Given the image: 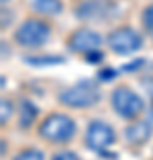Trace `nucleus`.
<instances>
[{"mask_svg":"<svg viewBox=\"0 0 153 160\" xmlns=\"http://www.w3.org/2000/svg\"><path fill=\"white\" fill-rule=\"evenodd\" d=\"M38 133L43 141L50 144H66L75 137L77 125L69 116L54 112V114L46 116L45 119L41 121Z\"/></svg>","mask_w":153,"mask_h":160,"instance_id":"nucleus-1","label":"nucleus"},{"mask_svg":"<svg viewBox=\"0 0 153 160\" xmlns=\"http://www.w3.org/2000/svg\"><path fill=\"white\" fill-rule=\"evenodd\" d=\"M36 118H38V109L30 102L23 100L20 103V121H18L20 128H30L34 125Z\"/></svg>","mask_w":153,"mask_h":160,"instance_id":"nucleus-10","label":"nucleus"},{"mask_svg":"<svg viewBox=\"0 0 153 160\" xmlns=\"http://www.w3.org/2000/svg\"><path fill=\"white\" fill-rule=\"evenodd\" d=\"M25 61L32 66H48V64H63L64 57H61V55H45V57H27Z\"/></svg>","mask_w":153,"mask_h":160,"instance_id":"nucleus-12","label":"nucleus"},{"mask_svg":"<svg viewBox=\"0 0 153 160\" xmlns=\"http://www.w3.org/2000/svg\"><path fill=\"white\" fill-rule=\"evenodd\" d=\"M100 78L102 80H110L112 78V75H114V71H110V69H103V71H100Z\"/></svg>","mask_w":153,"mask_h":160,"instance_id":"nucleus-17","label":"nucleus"},{"mask_svg":"<svg viewBox=\"0 0 153 160\" xmlns=\"http://www.w3.org/2000/svg\"><path fill=\"white\" fill-rule=\"evenodd\" d=\"M141 20H142L144 29L153 34V2L150 4V6L144 7V11H142V14H141Z\"/></svg>","mask_w":153,"mask_h":160,"instance_id":"nucleus-14","label":"nucleus"},{"mask_svg":"<svg viewBox=\"0 0 153 160\" xmlns=\"http://www.w3.org/2000/svg\"><path fill=\"white\" fill-rule=\"evenodd\" d=\"M107 45L116 55H130L142 46V38L132 27H119L109 34Z\"/></svg>","mask_w":153,"mask_h":160,"instance_id":"nucleus-5","label":"nucleus"},{"mask_svg":"<svg viewBox=\"0 0 153 160\" xmlns=\"http://www.w3.org/2000/svg\"><path fill=\"white\" fill-rule=\"evenodd\" d=\"M116 6L112 0H87L77 7L75 14L85 22H103L114 12Z\"/></svg>","mask_w":153,"mask_h":160,"instance_id":"nucleus-8","label":"nucleus"},{"mask_svg":"<svg viewBox=\"0 0 153 160\" xmlns=\"http://www.w3.org/2000/svg\"><path fill=\"white\" fill-rule=\"evenodd\" d=\"M153 126L150 121H134L130 126L125 128V139L132 146H141L151 139Z\"/></svg>","mask_w":153,"mask_h":160,"instance_id":"nucleus-9","label":"nucleus"},{"mask_svg":"<svg viewBox=\"0 0 153 160\" xmlns=\"http://www.w3.org/2000/svg\"><path fill=\"white\" fill-rule=\"evenodd\" d=\"M11 116H13V103L9 100H2V107H0V123H2V126L11 119Z\"/></svg>","mask_w":153,"mask_h":160,"instance_id":"nucleus-15","label":"nucleus"},{"mask_svg":"<svg viewBox=\"0 0 153 160\" xmlns=\"http://www.w3.org/2000/svg\"><path fill=\"white\" fill-rule=\"evenodd\" d=\"M50 34H52V29L46 22L28 18L16 29L14 41L20 46H25V48H36V46L45 45L46 41L50 39Z\"/></svg>","mask_w":153,"mask_h":160,"instance_id":"nucleus-3","label":"nucleus"},{"mask_svg":"<svg viewBox=\"0 0 153 160\" xmlns=\"http://www.w3.org/2000/svg\"><path fill=\"white\" fill-rule=\"evenodd\" d=\"M34 11L45 16H54L63 11V2L61 0H32Z\"/></svg>","mask_w":153,"mask_h":160,"instance_id":"nucleus-11","label":"nucleus"},{"mask_svg":"<svg viewBox=\"0 0 153 160\" xmlns=\"http://www.w3.org/2000/svg\"><path fill=\"white\" fill-rule=\"evenodd\" d=\"M116 141V132L110 125H107L105 121H91L87 125V130H85L84 135V142L85 146L96 153H102L105 149H109Z\"/></svg>","mask_w":153,"mask_h":160,"instance_id":"nucleus-6","label":"nucleus"},{"mask_svg":"<svg viewBox=\"0 0 153 160\" xmlns=\"http://www.w3.org/2000/svg\"><path fill=\"white\" fill-rule=\"evenodd\" d=\"M102 98V92L93 82L82 80L79 84L64 89L59 94V102L69 109H89L94 107Z\"/></svg>","mask_w":153,"mask_h":160,"instance_id":"nucleus-2","label":"nucleus"},{"mask_svg":"<svg viewBox=\"0 0 153 160\" xmlns=\"http://www.w3.org/2000/svg\"><path fill=\"white\" fill-rule=\"evenodd\" d=\"M110 105H112L114 112L118 116H121L123 119H137L141 116V112L144 110L142 98L125 86L112 91Z\"/></svg>","mask_w":153,"mask_h":160,"instance_id":"nucleus-4","label":"nucleus"},{"mask_svg":"<svg viewBox=\"0 0 153 160\" xmlns=\"http://www.w3.org/2000/svg\"><path fill=\"white\" fill-rule=\"evenodd\" d=\"M13 160H45V155L41 149H36V148H27L20 151V153L14 155Z\"/></svg>","mask_w":153,"mask_h":160,"instance_id":"nucleus-13","label":"nucleus"},{"mask_svg":"<svg viewBox=\"0 0 153 160\" xmlns=\"http://www.w3.org/2000/svg\"><path fill=\"white\" fill-rule=\"evenodd\" d=\"M102 46V36L93 29H77L68 39V48L80 55H89L100 50Z\"/></svg>","mask_w":153,"mask_h":160,"instance_id":"nucleus-7","label":"nucleus"},{"mask_svg":"<svg viewBox=\"0 0 153 160\" xmlns=\"http://www.w3.org/2000/svg\"><path fill=\"white\" fill-rule=\"evenodd\" d=\"M52 160H80V157L73 151H69V149H63V151H59L52 157Z\"/></svg>","mask_w":153,"mask_h":160,"instance_id":"nucleus-16","label":"nucleus"},{"mask_svg":"<svg viewBox=\"0 0 153 160\" xmlns=\"http://www.w3.org/2000/svg\"><path fill=\"white\" fill-rule=\"evenodd\" d=\"M2 2H4V4H6V2H7V0H2Z\"/></svg>","mask_w":153,"mask_h":160,"instance_id":"nucleus-18","label":"nucleus"}]
</instances>
